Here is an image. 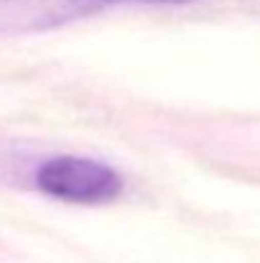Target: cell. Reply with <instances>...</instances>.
Masks as SVG:
<instances>
[{
	"label": "cell",
	"instance_id": "cell-1",
	"mask_svg": "<svg viewBox=\"0 0 260 263\" xmlns=\"http://www.w3.org/2000/svg\"><path fill=\"white\" fill-rule=\"evenodd\" d=\"M38 192L69 204H107L120 197V174L99 161L82 156H56L44 161L33 176Z\"/></svg>",
	"mask_w": 260,
	"mask_h": 263
},
{
	"label": "cell",
	"instance_id": "cell-2",
	"mask_svg": "<svg viewBox=\"0 0 260 263\" xmlns=\"http://www.w3.org/2000/svg\"><path fill=\"white\" fill-rule=\"evenodd\" d=\"M125 0H0V33H41Z\"/></svg>",
	"mask_w": 260,
	"mask_h": 263
}]
</instances>
